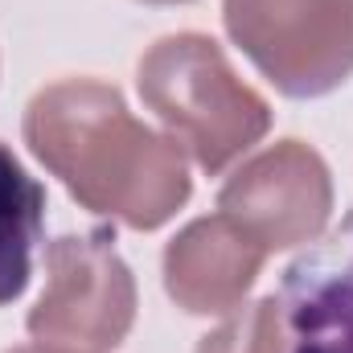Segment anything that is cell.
Wrapping results in <instances>:
<instances>
[{"mask_svg":"<svg viewBox=\"0 0 353 353\" xmlns=\"http://www.w3.org/2000/svg\"><path fill=\"white\" fill-rule=\"evenodd\" d=\"M267 251L226 214L189 222L165 247V292L193 316H218L243 304Z\"/></svg>","mask_w":353,"mask_h":353,"instance_id":"6","label":"cell"},{"mask_svg":"<svg viewBox=\"0 0 353 353\" xmlns=\"http://www.w3.org/2000/svg\"><path fill=\"white\" fill-rule=\"evenodd\" d=\"M144 4H189V0H144Z\"/></svg>","mask_w":353,"mask_h":353,"instance_id":"11","label":"cell"},{"mask_svg":"<svg viewBox=\"0 0 353 353\" xmlns=\"http://www.w3.org/2000/svg\"><path fill=\"white\" fill-rule=\"evenodd\" d=\"M292 353H353V218L283 271Z\"/></svg>","mask_w":353,"mask_h":353,"instance_id":"7","label":"cell"},{"mask_svg":"<svg viewBox=\"0 0 353 353\" xmlns=\"http://www.w3.org/2000/svg\"><path fill=\"white\" fill-rule=\"evenodd\" d=\"M46 222V189L0 144V304H12L33 275V247Z\"/></svg>","mask_w":353,"mask_h":353,"instance_id":"8","label":"cell"},{"mask_svg":"<svg viewBox=\"0 0 353 353\" xmlns=\"http://www.w3.org/2000/svg\"><path fill=\"white\" fill-rule=\"evenodd\" d=\"M218 210L267 255L316 243L333 218V176L316 148L279 140L251 157L218 193Z\"/></svg>","mask_w":353,"mask_h":353,"instance_id":"5","label":"cell"},{"mask_svg":"<svg viewBox=\"0 0 353 353\" xmlns=\"http://www.w3.org/2000/svg\"><path fill=\"white\" fill-rule=\"evenodd\" d=\"M136 321V279L111 230L66 234L46 251V292L29 312L37 345L74 353L115 350Z\"/></svg>","mask_w":353,"mask_h":353,"instance_id":"4","label":"cell"},{"mask_svg":"<svg viewBox=\"0 0 353 353\" xmlns=\"http://www.w3.org/2000/svg\"><path fill=\"white\" fill-rule=\"evenodd\" d=\"M226 33L292 99H316L353 74V0H226Z\"/></svg>","mask_w":353,"mask_h":353,"instance_id":"3","label":"cell"},{"mask_svg":"<svg viewBox=\"0 0 353 353\" xmlns=\"http://www.w3.org/2000/svg\"><path fill=\"white\" fill-rule=\"evenodd\" d=\"M136 87L201 173H222L271 128L267 99L234 74L222 46L205 33L161 37L140 58Z\"/></svg>","mask_w":353,"mask_h":353,"instance_id":"2","label":"cell"},{"mask_svg":"<svg viewBox=\"0 0 353 353\" xmlns=\"http://www.w3.org/2000/svg\"><path fill=\"white\" fill-rule=\"evenodd\" d=\"M25 144L83 210L132 230L165 226L193 193L181 144L140 123L119 90L94 79L37 90L25 107Z\"/></svg>","mask_w":353,"mask_h":353,"instance_id":"1","label":"cell"},{"mask_svg":"<svg viewBox=\"0 0 353 353\" xmlns=\"http://www.w3.org/2000/svg\"><path fill=\"white\" fill-rule=\"evenodd\" d=\"M197 353H288L283 304L275 296H263L255 304H243L214 333L201 337Z\"/></svg>","mask_w":353,"mask_h":353,"instance_id":"9","label":"cell"},{"mask_svg":"<svg viewBox=\"0 0 353 353\" xmlns=\"http://www.w3.org/2000/svg\"><path fill=\"white\" fill-rule=\"evenodd\" d=\"M8 353H74V350H58V345H25V350H8Z\"/></svg>","mask_w":353,"mask_h":353,"instance_id":"10","label":"cell"}]
</instances>
